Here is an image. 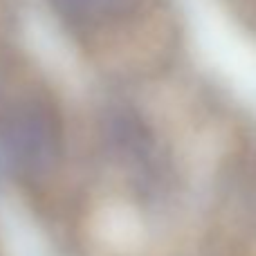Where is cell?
<instances>
[{
  "label": "cell",
  "instance_id": "cell-2",
  "mask_svg": "<svg viewBox=\"0 0 256 256\" xmlns=\"http://www.w3.org/2000/svg\"><path fill=\"white\" fill-rule=\"evenodd\" d=\"M142 0H52L54 12L70 27L97 30L132 16Z\"/></svg>",
  "mask_w": 256,
  "mask_h": 256
},
{
  "label": "cell",
  "instance_id": "cell-1",
  "mask_svg": "<svg viewBox=\"0 0 256 256\" xmlns=\"http://www.w3.org/2000/svg\"><path fill=\"white\" fill-rule=\"evenodd\" d=\"M56 146V120L40 104L18 106L0 122V150L30 171L48 166Z\"/></svg>",
  "mask_w": 256,
  "mask_h": 256
}]
</instances>
